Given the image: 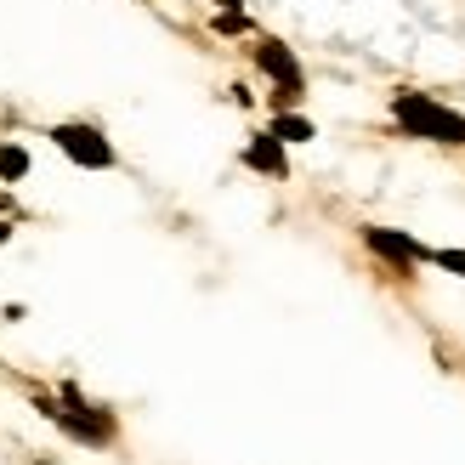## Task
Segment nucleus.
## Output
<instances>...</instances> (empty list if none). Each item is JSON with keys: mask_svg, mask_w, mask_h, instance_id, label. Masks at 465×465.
<instances>
[{"mask_svg": "<svg viewBox=\"0 0 465 465\" xmlns=\"http://www.w3.org/2000/svg\"><path fill=\"white\" fill-rule=\"evenodd\" d=\"M426 262H437L443 272H460L465 278V250H426Z\"/></svg>", "mask_w": 465, "mask_h": 465, "instance_id": "8", "label": "nucleus"}, {"mask_svg": "<svg viewBox=\"0 0 465 465\" xmlns=\"http://www.w3.org/2000/svg\"><path fill=\"white\" fill-rule=\"evenodd\" d=\"M216 29H222V35H244L250 23H244V12H222V17H216Z\"/></svg>", "mask_w": 465, "mask_h": 465, "instance_id": "9", "label": "nucleus"}, {"mask_svg": "<svg viewBox=\"0 0 465 465\" xmlns=\"http://www.w3.org/2000/svg\"><path fill=\"white\" fill-rule=\"evenodd\" d=\"M255 63H262V74L278 80V103H295V97H301V63H295L278 40H262V45H255Z\"/></svg>", "mask_w": 465, "mask_h": 465, "instance_id": "3", "label": "nucleus"}, {"mask_svg": "<svg viewBox=\"0 0 465 465\" xmlns=\"http://www.w3.org/2000/svg\"><path fill=\"white\" fill-rule=\"evenodd\" d=\"M29 176V153H23L17 143H6L0 148V182H23Z\"/></svg>", "mask_w": 465, "mask_h": 465, "instance_id": "7", "label": "nucleus"}, {"mask_svg": "<svg viewBox=\"0 0 465 465\" xmlns=\"http://www.w3.org/2000/svg\"><path fill=\"white\" fill-rule=\"evenodd\" d=\"M52 143L74 159V165H85V171H108L114 165V143H108L97 125H57Z\"/></svg>", "mask_w": 465, "mask_h": 465, "instance_id": "2", "label": "nucleus"}, {"mask_svg": "<svg viewBox=\"0 0 465 465\" xmlns=\"http://www.w3.org/2000/svg\"><path fill=\"white\" fill-rule=\"evenodd\" d=\"M6 239H12V227H6V222H0V244H6Z\"/></svg>", "mask_w": 465, "mask_h": 465, "instance_id": "10", "label": "nucleus"}, {"mask_svg": "<svg viewBox=\"0 0 465 465\" xmlns=\"http://www.w3.org/2000/svg\"><path fill=\"white\" fill-rule=\"evenodd\" d=\"M391 114H398V125H403L409 136H426V143H449V148L465 143V114H454V108H443V103H431L426 91H403V97L391 103Z\"/></svg>", "mask_w": 465, "mask_h": 465, "instance_id": "1", "label": "nucleus"}, {"mask_svg": "<svg viewBox=\"0 0 465 465\" xmlns=\"http://www.w3.org/2000/svg\"><path fill=\"white\" fill-rule=\"evenodd\" d=\"M244 165L250 171H262V176H284L290 165H284V143L267 131V136H250V148H244Z\"/></svg>", "mask_w": 465, "mask_h": 465, "instance_id": "5", "label": "nucleus"}, {"mask_svg": "<svg viewBox=\"0 0 465 465\" xmlns=\"http://www.w3.org/2000/svg\"><path fill=\"white\" fill-rule=\"evenodd\" d=\"M267 131L278 136V143H312V136H318V131H312V120H301V114H278Z\"/></svg>", "mask_w": 465, "mask_h": 465, "instance_id": "6", "label": "nucleus"}, {"mask_svg": "<svg viewBox=\"0 0 465 465\" xmlns=\"http://www.w3.org/2000/svg\"><path fill=\"white\" fill-rule=\"evenodd\" d=\"M363 239L375 255H386V262H398V272H409L414 262H426V244H414L409 232H391V227H363Z\"/></svg>", "mask_w": 465, "mask_h": 465, "instance_id": "4", "label": "nucleus"}]
</instances>
